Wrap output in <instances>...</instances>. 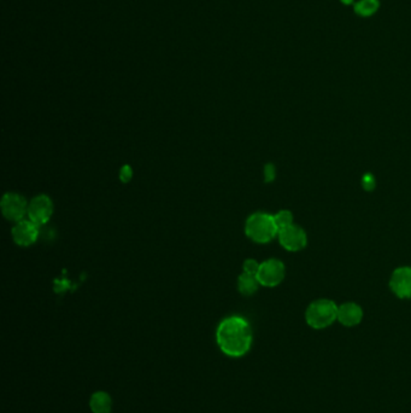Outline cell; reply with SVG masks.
Segmentation results:
<instances>
[{"label": "cell", "mask_w": 411, "mask_h": 413, "mask_svg": "<svg viewBox=\"0 0 411 413\" xmlns=\"http://www.w3.org/2000/svg\"><path fill=\"white\" fill-rule=\"evenodd\" d=\"M363 319V310L355 302H345L338 307V322L348 328L356 326Z\"/></svg>", "instance_id": "10"}, {"label": "cell", "mask_w": 411, "mask_h": 413, "mask_svg": "<svg viewBox=\"0 0 411 413\" xmlns=\"http://www.w3.org/2000/svg\"><path fill=\"white\" fill-rule=\"evenodd\" d=\"M260 266L261 263L256 261L255 258H247L245 263H244V272L245 273L253 274V276H257L258 271H260Z\"/></svg>", "instance_id": "15"}, {"label": "cell", "mask_w": 411, "mask_h": 413, "mask_svg": "<svg viewBox=\"0 0 411 413\" xmlns=\"http://www.w3.org/2000/svg\"><path fill=\"white\" fill-rule=\"evenodd\" d=\"M260 286L261 284L258 282L257 276H253V274L242 272V274H240L237 278L239 293L245 295V296H251V295L255 294L258 291Z\"/></svg>", "instance_id": "12"}, {"label": "cell", "mask_w": 411, "mask_h": 413, "mask_svg": "<svg viewBox=\"0 0 411 413\" xmlns=\"http://www.w3.org/2000/svg\"><path fill=\"white\" fill-rule=\"evenodd\" d=\"M11 235L17 246H32L39 239V225L33 223L31 219H23L12 227Z\"/></svg>", "instance_id": "8"}, {"label": "cell", "mask_w": 411, "mask_h": 413, "mask_svg": "<svg viewBox=\"0 0 411 413\" xmlns=\"http://www.w3.org/2000/svg\"><path fill=\"white\" fill-rule=\"evenodd\" d=\"M363 185L365 189H368V190H372V189H374V179H373V177H365V178L363 179Z\"/></svg>", "instance_id": "18"}, {"label": "cell", "mask_w": 411, "mask_h": 413, "mask_svg": "<svg viewBox=\"0 0 411 413\" xmlns=\"http://www.w3.org/2000/svg\"><path fill=\"white\" fill-rule=\"evenodd\" d=\"M28 206L29 203L23 196L16 192H8L3 196L0 208L5 219H8L14 223H18L23 220L24 216L28 214Z\"/></svg>", "instance_id": "4"}, {"label": "cell", "mask_w": 411, "mask_h": 413, "mask_svg": "<svg viewBox=\"0 0 411 413\" xmlns=\"http://www.w3.org/2000/svg\"><path fill=\"white\" fill-rule=\"evenodd\" d=\"M279 242L289 251H299L304 249L308 244V236L304 229L293 224L292 226L286 227L279 231Z\"/></svg>", "instance_id": "7"}, {"label": "cell", "mask_w": 411, "mask_h": 413, "mask_svg": "<svg viewBox=\"0 0 411 413\" xmlns=\"http://www.w3.org/2000/svg\"><path fill=\"white\" fill-rule=\"evenodd\" d=\"M285 265L277 258H269L261 263L257 273V279L262 286L274 288L281 284L285 279Z\"/></svg>", "instance_id": "5"}, {"label": "cell", "mask_w": 411, "mask_h": 413, "mask_svg": "<svg viewBox=\"0 0 411 413\" xmlns=\"http://www.w3.org/2000/svg\"><path fill=\"white\" fill-rule=\"evenodd\" d=\"M90 409L93 413H111L112 399L107 392H95L90 399Z\"/></svg>", "instance_id": "11"}, {"label": "cell", "mask_w": 411, "mask_h": 413, "mask_svg": "<svg viewBox=\"0 0 411 413\" xmlns=\"http://www.w3.org/2000/svg\"><path fill=\"white\" fill-rule=\"evenodd\" d=\"M265 182H272L275 178V167L273 164H267L265 167Z\"/></svg>", "instance_id": "17"}, {"label": "cell", "mask_w": 411, "mask_h": 413, "mask_svg": "<svg viewBox=\"0 0 411 413\" xmlns=\"http://www.w3.org/2000/svg\"><path fill=\"white\" fill-rule=\"evenodd\" d=\"M274 220L279 231L284 230L286 227L292 226L293 214L289 211H280L274 215Z\"/></svg>", "instance_id": "14"}, {"label": "cell", "mask_w": 411, "mask_h": 413, "mask_svg": "<svg viewBox=\"0 0 411 413\" xmlns=\"http://www.w3.org/2000/svg\"><path fill=\"white\" fill-rule=\"evenodd\" d=\"M252 329L240 315L223 319L216 330V341L220 350L230 357H242L252 346Z\"/></svg>", "instance_id": "1"}, {"label": "cell", "mask_w": 411, "mask_h": 413, "mask_svg": "<svg viewBox=\"0 0 411 413\" xmlns=\"http://www.w3.org/2000/svg\"><path fill=\"white\" fill-rule=\"evenodd\" d=\"M380 5V0H357L353 4V12L358 17L368 19L374 16L379 11Z\"/></svg>", "instance_id": "13"}, {"label": "cell", "mask_w": 411, "mask_h": 413, "mask_svg": "<svg viewBox=\"0 0 411 413\" xmlns=\"http://www.w3.org/2000/svg\"><path fill=\"white\" fill-rule=\"evenodd\" d=\"M393 294L400 298H411V267H398L393 271L390 281Z\"/></svg>", "instance_id": "9"}, {"label": "cell", "mask_w": 411, "mask_h": 413, "mask_svg": "<svg viewBox=\"0 0 411 413\" xmlns=\"http://www.w3.org/2000/svg\"><path fill=\"white\" fill-rule=\"evenodd\" d=\"M245 234L253 242L260 244L272 242L279 235V229L274 220V215L263 211L250 215L246 220Z\"/></svg>", "instance_id": "2"}, {"label": "cell", "mask_w": 411, "mask_h": 413, "mask_svg": "<svg viewBox=\"0 0 411 413\" xmlns=\"http://www.w3.org/2000/svg\"><path fill=\"white\" fill-rule=\"evenodd\" d=\"M336 303L329 298H320L311 302L305 310V320L310 328L322 330L338 320Z\"/></svg>", "instance_id": "3"}, {"label": "cell", "mask_w": 411, "mask_h": 413, "mask_svg": "<svg viewBox=\"0 0 411 413\" xmlns=\"http://www.w3.org/2000/svg\"><path fill=\"white\" fill-rule=\"evenodd\" d=\"M53 214V202L46 195H38L33 197L28 206V219H31L36 225H44L48 223Z\"/></svg>", "instance_id": "6"}, {"label": "cell", "mask_w": 411, "mask_h": 413, "mask_svg": "<svg viewBox=\"0 0 411 413\" xmlns=\"http://www.w3.org/2000/svg\"><path fill=\"white\" fill-rule=\"evenodd\" d=\"M133 178V169L131 166H123L119 171V179L122 183H128Z\"/></svg>", "instance_id": "16"}, {"label": "cell", "mask_w": 411, "mask_h": 413, "mask_svg": "<svg viewBox=\"0 0 411 413\" xmlns=\"http://www.w3.org/2000/svg\"><path fill=\"white\" fill-rule=\"evenodd\" d=\"M339 1L345 6H350V5H353L356 3V0H339Z\"/></svg>", "instance_id": "19"}]
</instances>
